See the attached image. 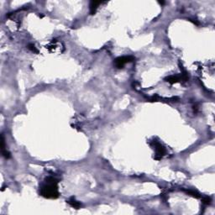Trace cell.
<instances>
[{
  "instance_id": "cell-6",
  "label": "cell",
  "mask_w": 215,
  "mask_h": 215,
  "mask_svg": "<svg viewBox=\"0 0 215 215\" xmlns=\"http://www.w3.org/2000/svg\"><path fill=\"white\" fill-rule=\"evenodd\" d=\"M185 191H186V193H187L188 195H190L193 198H200V194L198 191H194V190H185Z\"/></svg>"
},
{
  "instance_id": "cell-1",
  "label": "cell",
  "mask_w": 215,
  "mask_h": 215,
  "mask_svg": "<svg viewBox=\"0 0 215 215\" xmlns=\"http://www.w3.org/2000/svg\"><path fill=\"white\" fill-rule=\"evenodd\" d=\"M45 185L40 188V195L46 198H57L59 197V191L57 187L58 181L55 177H49L45 180Z\"/></svg>"
},
{
  "instance_id": "cell-2",
  "label": "cell",
  "mask_w": 215,
  "mask_h": 215,
  "mask_svg": "<svg viewBox=\"0 0 215 215\" xmlns=\"http://www.w3.org/2000/svg\"><path fill=\"white\" fill-rule=\"evenodd\" d=\"M133 60H134V56H120V57H118L116 58L115 60H114V66L119 68V69H121L124 67L125 64L127 63H130V62H132Z\"/></svg>"
},
{
  "instance_id": "cell-5",
  "label": "cell",
  "mask_w": 215,
  "mask_h": 215,
  "mask_svg": "<svg viewBox=\"0 0 215 215\" xmlns=\"http://www.w3.org/2000/svg\"><path fill=\"white\" fill-rule=\"evenodd\" d=\"M67 203H69V205H70L71 207L76 208V209H78V208H80L82 207V204L79 203L78 201H77L74 198H72L70 200H68Z\"/></svg>"
},
{
  "instance_id": "cell-7",
  "label": "cell",
  "mask_w": 215,
  "mask_h": 215,
  "mask_svg": "<svg viewBox=\"0 0 215 215\" xmlns=\"http://www.w3.org/2000/svg\"><path fill=\"white\" fill-rule=\"evenodd\" d=\"M28 49H29V50H30L32 52L38 53V50L36 49V46H35V45H33V44H30V45L28 46Z\"/></svg>"
},
{
  "instance_id": "cell-3",
  "label": "cell",
  "mask_w": 215,
  "mask_h": 215,
  "mask_svg": "<svg viewBox=\"0 0 215 215\" xmlns=\"http://www.w3.org/2000/svg\"><path fill=\"white\" fill-rule=\"evenodd\" d=\"M153 144H154V148L155 150V160H161L162 157L165 155L167 150L165 149V147L161 144L158 143L157 141H153Z\"/></svg>"
},
{
  "instance_id": "cell-4",
  "label": "cell",
  "mask_w": 215,
  "mask_h": 215,
  "mask_svg": "<svg viewBox=\"0 0 215 215\" xmlns=\"http://www.w3.org/2000/svg\"><path fill=\"white\" fill-rule=\"evenodd\" d=\"M102 3H103V2H100V1H92L90 3V13L94 14L97 11V7Z\"/></svg>"
},
{
  "instance_id": "cell-8",
  "label": "cell",
  "mask_w": 215,
  "mask_h": 215,
  "mask_svg": "<svg viewBox=\"0 0 215 215\" xmlns=\"http://www.w3.org/2000/svg\"><path fill=\"white\" fill-rule=\"evenodd\" d=\"M202 201H203V203L206 204V205H208L209 203H211V198L209 197H205L202 199Z\"/></svg>"
}]
</instances>
